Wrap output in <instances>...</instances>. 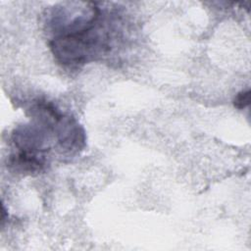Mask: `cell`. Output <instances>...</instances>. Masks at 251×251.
Here are the masks:
<instances>
[{
  "instance_id": "6da1fadb",
  "label": "cell",
  "mask_w": 251,
  "mask_h": 251,
  "mask_svg": "<svg viewBox=\"0 0 251 251\" xmlns=\"http://www.w3.org/2000/svg\"><path fill=\"white\" fill-rule=\"evenodd\" d=\"M115 19L112 14L100 10L85 28L73 34L53 37L49 44L55 59L66 67L78 68L109 54L116 40Z\"/></svg>"
},
{
  "instance_id": "7a4b0ae2",
  "label": "cell",
  "mask_w": 251,
  "mask_h": 251,
  "mask_svg": "<svg viewBox=\"0 0 251 251\" xmlns=\"http://www.w3.org/2000/svg\"><path fill=\"white\" fill-rule=\"evenodd\" d=\"M233 104H234V107L239 110L247 107L250 104V91L246 90L238 93L233 101Z\"/></svg>"
}]
</instances>
